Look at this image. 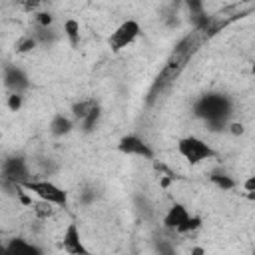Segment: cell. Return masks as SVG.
Segmentation results:
<instances>
[{
  "mask_svg": "<svg viewBox=\"0 0 255 255\" xmlns=\"http://www.w3.org/2000/svg\"><path fill=\"white\" fill-rule=\"evenodd\" d=\"M201 227V217H197V215H189L181 225H179V229L175 231V233H181V235H187V233H193V231H197Z\"/></svg>",
  "mask_w": 255,
  "mask_h": 255,
  "instance_id": "cell-17",
  "label": "cell"
},
{
  "mask_svg": "<svg viewBox=\"0 0 255 255\" xmlns=\"http://www.w3.org/2000/svg\"><path fill=\"white\" fill-rule=\"evenodd\" d=\"M70 116H72L74 124L82 128V131L90 133L96 129V126L102 118V108L96 98H86V100H78L72 104Z\"/></svg>",
  "mask_w": 255,
  "mask_h": 255,
  "instance_id": "cell-3",
  "label": "cell"
},
{
  "mask_svg": "<svg viewBox=\"0 0 255 255\" xmlns=\"http://www.w3.org/2000/svg\"><path fill=\"white\" fill-rule=\"evenodd\" d=\"M195 114L213 126V129L225 128L231 116V102L223 94H205L195 102Z\"/></svg>",
  "mask_w": 255,
  "mask_h": 255,
  "instance_id": "cell-1",
  "label": "cell"
},
{
  "mask_svg": "<svg viewBox=\"0 0 255 255\" xmlns=\"http://www.w3.org/2000/svg\"><path fill=\"white\" fill-rule=\"evenodd\" d=\"M46 0H16V4L26 12H38Z\"/></svg>",
  "mask_w": 255,
  "mask_h": 255,
  "instance_id": "cell-19",
  "label": "cell"
},
{
  "mask_svg": "<svg viewBox=\"0 0 255 255\" xmlns=\"http://www.w3.org/2000/svg\"><path fill=\"white\" fill-rule=\"evenodd\" d=\"M64 36H66V40H68V44L72 46V48H76L78 44H80V22L78 20H74V18H68L66 22H64Z\"/></svg>",
  "mask_w": 255,
  "mask_h": 255,
  "instance_id": "cell-13",
  "label": "cell"
},
{
  "mask_svg": "<svg viewBox=\"0 0 255 255\" xmlns=\"http://www.w3.org/2000/svg\"><path fill=\"white\" fill-rule=\"evenodd\" d=\"M177 151H179V155H181L185 161H189L191 165L215 157V149H213L205 139H201V137H197V135H185V137L177 139Z\"/></svg>",
  "mask_w": 255,
  "mask_h": 255,
  "instance_id": "cell-4",
  "label": "cell"
},
{
  "mask_svg": "<svg viewBox=\"0 0 255 255\" xmlns=\"http://www.w3.org/2000/svg\"><path fill=\"white\" fill-rule=\"evenodd\" d=\"M118 149L126 155H135L143 159H153V149L137 135H124L118 143Z\"/></svg>",
  "mask_w": 255,
  "mask_h": 255,
  "instance_id": "cell-7",
  "label": "cell"
},
{
  "mask_svg": "<svg viewBox=\"0 0 255 255\" xmlns=\"http://www.w3.org/2000/svg\"><path fill=\"white\" fill-rule=\"evenodd\" d=\"M191 213H189V209L183 205V203H173L167 211H165V215H163V227L167 229V231H177L179 229V225L189 217Z\"/></svg>",
  "mask_w": 255,
  "mask_h": 255,
  "instance_id": "cell-10",
  "label": "cell"
},
{
  "mask_svg": "<svg viewBox=\"0 0 255 255\" xmlns=\"http://www.w3.org/2000/svg\"><path fill=\"white\" fill-rule=\"evenodd\" d=\"M30 207H32V211H34V215H36L38 219H50V217H54L56 211L60 209L58 205H54V203H50V201H44V199L32 201Z\"/></svg>",
  "mask_w": 255,
  "mask_h": 255,
  "instance_id": "cell-12",
  "label": "cell"
},
{
  "mask_svg": "<svg viewBox=\"0 0 255 255\" xmlns=\"http://www.w3.org/2000/svg\"><path fill=\"white\" fill-rule=\"evenodd\" d=\"M74 128H76V124H74L72 116H66V114H56V116L52 118V122H50V133H52L54 137H64V135H68Z\"/></svg>",
  "mask_w": 255,
  "mask_h": 255,
  "instance_id": "cell-11",
  "label": "cell"
},
{
  "mask_svg": "<svg viewBox=\"0 0 255 255\" xmlns=\"http://www.w3.org/2000/svg\"><path fill=\"white\" fill-rule=\"evenodd\" d=\"M139 34H141L139 22L129 18V20H124V22L110 34L108 44H110V48H112L114 52H120V50H124V48H128V46H131V44L139 38Z\"/></svg>",
  "mask_w": 255,
  "mask_h": 255,
  "instance_id": "cell-5",
  "label": "cell"
},
{
  "mask_svg": "<svg viewBox=\"0 0 255 255\" xmlns=\"http://www.w3.org/2000/svg\"><path fill=\"white\" fill-rule=\"evenodd\" d=\"M243 187H245V191L251 195V193H253V189H255V177H249V179L243 183Z\"/></svg>",
  "mask_w": 255,
  "mask_h": 255,
  "instance_id": "cell-21",
  "label": "cell"
},
{
  "mask_svg": "<svg viewBox=\"0 0 255 255\" xmlns=\"http://www.w3.org/2000/svg\"><path fill=\"white\" fill-rule=\"evenodd\" d=\"M36 46H38L36 36H34V34H26V36H22V38L16 42V52H18V54H28V52H32Z\"/></svg>",
  "mask_w": 255,
  "mask_h": 255,
  "instance_id": "cell-15",
  "label": "cell"
},
{
  "mask_svg": "<svg viewBox=\"0 0 255 255\" xmlns=\"http://www.w3.org/2000/svg\"><path fill=\"white\" fill-rule=\"evenodd\" d=\"M229 128H231V133H235V135H237V133H239V135L243 133V126H241V124H231Z\"/></svg>",
  "mask_w": 255,
  "mask_h": 255,
  "instance_id": "cell-22",
  "label": "cell"
},
{
  "mask_svg": "<svg viewBox=\"0 0 255 255\" xmlns=\"http://www.w3.org/2000/svg\"><path fill=\"white\" fill-rule=\"evenodd\" d=\"M171 2H175V4H183V0H171Z\"/></svg>",
  "mask_w": 255,
  "mask_h": 255,
  "instance_id": "cell-23",
  "label": "cell"
},
{
  "mask_svg": "<svg viewBox=\"0 0 255 255\" xmlns=\"http://www.w3.org/2000/svg\"><path fill=\"white\" fill-rule=\"evenodd\" d=\"M4 251H8V253H38V249H36L34 245L24 243L22 239H12V241L4 247Z\"/></svg>",
  "mask_w": 255,
  "mask_h": 255,
  "instance_id": "cell-14",
  "label": "cell"
},
{
  "mask_svg": "<svg viewBox=\"0 0 255 255\" xmlns=\"http://www.w3.org/2000/svg\"><path fill=\"white\" fill-rule=\"evenodd\" d=\"M96 197H98V193H96V187H94V185H86V187L80 191L82 203H92V201H96Z\"/></svg>",
  "mask_w": 255,
  "mask_h": 255,
  "instance_id": "cell-20",
  "label": "cell"
},
{
  "mask_svg": "<svg viewBox=\"0 0 255 255\" xmlns=\"http://www.w3.org/2000/svg\"><path fill=\"white\" fill-rule=\"evenodd\" d=\"M62 249L66 253H72V255H86L88 253V249L82 243V235H80V229H78L76 223H68V227L64 229Z\"/></svg>",
  "mask_w": 255,
  "mask_h": 255,
  "instance_id": "cell-8",
  "label": "cell"
},
{
  "mask_svg": "<svg viewBox=\"0 0 255 255\" xmlns=\"http://www.w3.org/2000/svg\"><path fill=\"white\" fill-rule=\"evenodd\" d=\"M22 102H24V96L18 94V92H10L8 98H6V106L10 112H18L22 108Z\"/></svg>",
  "mask_w": 255,
  "mask_h": 255,
  "instance_id": "cell-18",
  "label": "cell"
},
{
  "mask_svg": "<svg viewBox=\"0 0 255 255\" xmlns=\"http://www.w3.org/2000/svg\"><path fill=\"white\" fill-rule=\"evenodd\" d=\"M22 187L30 195H34L38 199H44V201H50L58 207H66V203H68V191L64 187H60L58 183L46 179V177H30L22 183Z\"/></svg>",
  "mask_w": 255,
  "mask_h": 255,
  "instance_id": "cell-2",
  "label": "cell"
},
{
  "mask_svg": "<svg viewBox=\"0 0 255 255\" xmlns=\"http://www.w3.org/2000/svg\"><path fill=\"white\" fill-rule=\"evenodd\" d=\"M0 177L10 181V183H18L22 185L26 179L34 177L32 171H30V163L26 157L22 155H10L2 161V167H0Z\"/></svg>",
  "mask_w": 255,
  "mask_h": 255,
  "instance_id": "cell-6",
  "label": "cell"
},
{
  "mask_svg": "<svg viewBox=\"0 0 255 255\" xmlns=\"http://www.w3.org/2000/svg\"><path fill=\"white\" fill-rule=\"evenodd\" d=\"M211 183H215L221 191H231V189L237 185V181H235L233 177L225 175V173H213V175H211Z\"/></svg>",
  "mask_w": 255,
  "mask_h": 255,
  "instance_id": "cell-16",
  "label": "cell"
},
{
  "mask_svg": "<svg viewBox=\"0 0 255 255\" xmlns=\"http://www.w3.org/2000/svg\"><path fill=\"white\" fill-rule=\"evenodd\" d=\"M4 86L10 92L22 94L30 86V82H28V76L22 72V68H18V66H6L4 68Z\"/></svg>",
  "mask_w": 255,
  "mask_h": 255,
  "instance_id": "cell-9",
  "label": "cell"
},
{
  "mask_svg": "<svg viewBox=\"0 0 255 255\" xmlns=\"http://www.w3.org/2000/svg\"><path fill=\"white\" fill-rule=\"evenodd\" d=\"M0 251H4V247H2V245H0Z\"/></svg>",
  "mask_w": 255,
  "mask_h": 255,
  "instance_id": "cell-24",
  "label": "cell"
}]
</instances>
